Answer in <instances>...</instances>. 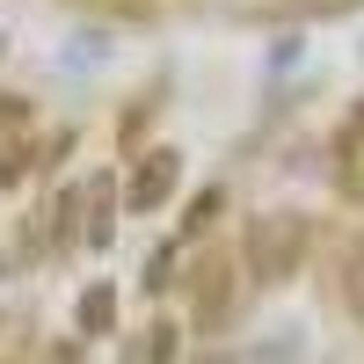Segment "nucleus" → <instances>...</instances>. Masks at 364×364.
Returning <instances> with one entry per match:
<instances>
[{
	"label": "nucleus",
	"mask_w": 364,
	"mask_h": 364,
	"mask_svg": "<svg viewBox=\"0 0 364 364\" xmlns=\"http://www.w3.org/2000/svg\"><path fill=\"white\" fill-rule=\"evenodd\" d=\"M306 219L299 211H262L255 219V233H248V255H255V277L262 284H284L299 262H306Z\"/></svg>",
	"instance_id": "obj_1"
},
{
	"label": "nucleus",
	"mask_w": 364,
	"mask_h": 364,
	"mask_svg": "<svg viewBox=\"0 0 364 364\" xmlns=\"http://www.w3.org/2000/svg\"><path fill=\"white\" fill-rule=\"evenodd\" d=\"M175 175H182V154H175V146H154V154L132 168V204H139V211H154V204L175 190Z\"/></svg>",
	"instance_id": "obj_2"
},
{
	"label": "nucleus",
	"mask_w": 364,
	"mask_h": 364,
	"mask_svg": "<svg viewBox=\"0 0 364 364\" xmlns=\"http://www.w3.org/2000/svg\"><path fill=\"white\" fill-rule=\"evenodd\" d=\"M219 204H226V190H204V197L190 204V233H197V226H204V219H211V211H219Z\"/></svg>",
	"instance_id": "obj_3"
},
{
	"label": "nucleus",
	"mask_w": 364,
	"mask_h": 364,
	"mask_svg": "<svg viewBox=\"0 0 364 364\" xmlns=\"http://www.w3.org/2000/svg\"><path fill=\"white\" fill-rule=\"evenodd\" d=\"M175 357V328H154V350H146V364H168Z\"/></svg>",
	"instance_id": "obj_4"
}]
</instances>
